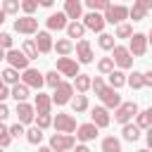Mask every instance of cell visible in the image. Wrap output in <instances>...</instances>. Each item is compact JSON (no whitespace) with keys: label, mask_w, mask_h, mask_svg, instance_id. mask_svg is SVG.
Wrapping results in <instances>:
<instances>
[{"label":"cell","mask_w":152,"mask_h":152,"mask_svg":"<svg viewBox=\"0 0 152 152\" xmlns=\"http://www.w3.org/2000/svg\"><path fill=\"white\" fill-rule=\"evenodd\" d=\"M21 10V2L19 0H2V12L5 14H17Z\"/></svg>","instance_id":"cell-39"},{"label":"cell","mask_w":152,"mask_h":152,"mask_svg":"<svg viewBox=\"0 0 152 152\" xmlns=\"http://www.w3.org/2000/svg\"><path fill=\"white\" fill-rule=\"evenodd\" d=\"M10 142H12V135H10V128L0 121V147L5 150V147H10Z\"/></svg>","instance_id":"cell-40"},{"label":"cell","mask_w":152,"mask_h":152,"mask_svg":"<svg viewBox=\"0 0 152 152\" xmlns=\"http://www.w3.org/2000/svg\"><path fill=\"white\" fill-rule=\"evenodd\" d=\"M38 152H52L50 147H38Z\"/></svg>","instance_id":"cell-55"},{"label":"cell","mask_w":152,"mask_h":152,"mask_svg":"<svg viewBox=\"0 0 152 152\" xmlns=\"http://www.w3.org/2000/svg\"><path fill=\"white\" fill-rule=\"evenodd\" d=\"M21 52H24L28 59H38V55H40V52H38V48H36V43H33L31 38H28V40H24V45H21Z\"/></svg>","instance_id":"cell-32"},{"label":"cell","mask_w":152,"mask_h":152,"mask_svg":"<svg viewBox=\"0 0 152 152\" xmlns=\"http://www.w3.org/2000/svg\"><path fill=\"white\" fill-rule=\"evenodd\" d=\"M138 152H152V150H147V147H142V150H138Z\"/></svg>","instance_id":"cell-56"},{"label":"cell","mask_w":152,"mask_h":152,"mask_svg":"<svg viewBox=\"0 0 152 152\" xmlns=\"http://www.w3.org/2000/svg\"><path fill=\"white\" fill-rule=\"evenodd\" d=\"M97 45L102 48V50H114V36L112 33H100V38H97Z\"/></svg>","instance_id":"cell-34"},{"label":"cell","mask_w":152,"mask_h":152,"mask_svg":"<svg viewBox=\"0 0 152 152\" xmlns=\"http://www.w3.org/2000/svg\"><path fill=\"white\" fill-rule=\"evenodd\" d=\"M14 114H17V119H19V124H31L33 119H36V109L28 104V102H17V109H14Z\"/></svg>","instance_id":"cell-15"},{"label":"cell","mask_w":152,"mask_h":152,"mask_svg":"<svg viewBox=\"0 0 152 152\" xmlns=\"http://www.w3.org/2000/svg\"><path fill=\"white\" fill-rule=\"evenodd\" d=\"M135 126H138L140 131H142V128L147 131V128L152 126V107H147L145 112H138V114H135Z\"/></svg>","instance_id":"cell-22"},{"label":"cell","mask_w":152,"mask_h":152,"mask_svg":"<svg viewBox=\"0 0 152 152\" xmlns=\"http://www.w3.org/2000/svg\"><path fill=\"white\" fill-rule=\"evenodd\" d=\"M83 2L90 7V12H104V10L112 5L109 0H83Z\"/></svg>","instance_id":"cell-36"},{"label":"cell","mask_w":152,"mask_h":152,"mask_svg":"<svg viewBox=\"0 0 152 152\" xmlns=\"http://www.w3.org/2000/svg\"><path fill=\"white\" fill-rule=\"evenodd\" d=\"M142 86H147V88H152V69L142 74Z\"/></svg>","instance_id":"cell-47"},{"label":"cell","mask_w":152,"mask_h":152,"mask_svg":"<svg viewBox=\"0 0 152 152\" xmlns=\"http://www.w3.org/2000/svg\"><path fill=\"white\" fill-rule=\"evenodd\" d=\"M90 88H93V90H95V95L104 102V107L116 109V107L121 104V95H119L114 88H109V86L102 81V76H95V78H93V83H90Z\"/></svg>","instance_id":"cell-1"},{"label":"cell","mask_w":152,"mask_h":152,"mask_svg":"<svg viewBox=\"0 0 152 152\" xmlns=\"http://www.w3.org/2000/svg\"><path fill=\"white\" fill-rule=\"evenodd\" d=\"M147 43L152 45V28H150V33H147Z\"/></svg>","instance_id":"cell-54"},{"label":"cell","mask_w":152,"mask_h":152,"mask_svg":"<svg viewBox=\"0 0 152 152\" xmlns=\"http://www.w3.org/2000/svg\"><path fill=\"white\" fill-rule=\"evenodd\" d=\"M0 48H5V50H12V36L10 33H0Z\"/></svg>","instance_id":"cell-45"},{"label":"cell","mask_w":152,"mask_h":152,"mask_svg":"<svg viewBox=\"0 0 152 152\" xmlns=\"http://www.w3.org/2000/svg\"><path fill=\"white\" fill-rule=\"evenodd\" d=\"M131 36H133V26H131V24H119V26H116L114 38H131Z\"/></svg>","instance_id":"cell-41"},{"label":"cell","mask_w":152,"mask_h":152,"mask_svg":"<svg viewBox=\"0 0 152 152\" xmlns=\"http://www.w3.org/2000/svg\"><path fill=\"white\" fill-rule=\"evenodd\" d=\"M10 97V88H7V83L2 81V76H0V102H5Z\"/></svg>","instance_id":"cell-46"},{"label":"cell","mask_w":152,"mask_h":152,"mask_svg":"<svg viewBox=\"0 0 152 152\" xmlns=\"http://www.w3.org/2000/svg\"><path fill=\"white\" fill-rule=\"evenodd\" d=\"M76 145V138L71 135V133H55L52 138H50V150L52 152H69L71 147Z\"/></svg>","instance_id":"cell-2"},{"label":"cell","mask_w":152,"mask_h":152,"mask_svg":"<svg viewBox=\"0 0 152 152\" xmlns=\"http://www.w3.org/2000/svg\"><path fill=\"white\" fill-rule=\"evenodd\" d=\"M52 126L57 133H74L76 131V119L71 114H57L52 119Z\"/></svg>","instance_id":"cell-9"},{"label":"cell","mask_w":152,"mask_h":152,"mask_svg":"<svg viewBox=\"0 0 152 152\" xmlns=\"http://www.w3.org/2000/svg\"><path fill=\"white\" fill-rule=\"evenodd\" d=\"M52 2L55 0H38V5H43V7H52Z\"/></svg>","instance_id":"cell-51"},{"label":"cell","mask_w":152,"mask_h":152,"mask_svg":"<svg viewBox=\"0 0 152 152\" xmlns=\"http://www.w3.org/2000/svg\"><path fill=\"white\" fill-rule=\"evenodd\" d=\"M97 71H100V74H112V71H114V59H112V57H102V59L97 62Z\"/></svg>","instance_id":"cell-37"},{"label":"cell","mask_w":152,"mask_h":152,"mask_svg":"<svg viewBox=\"0 0 152 152\" xmlns=\"http://www.w3.org/2000/svg\"><path fill=\"white\" fill-rule=\"evenodd\" d=\"M97 138V126L90 121V124H81L76 126V140L81 142H88V140H95Z\"/></svg>","instance_id":"cell-16"},{"label":"cell","mask_w":152,"mask_h":152,"mask_svg":"<svg viewBox=\"0 0 152 152\" xmlns=\"http://www.w3.org/2000/svg\"><path fill=\"white\" fill-rule=\"evenodd\" d=\"M24 133H26V131H24V124H19V121H17L14 126H10V135H12V138H21Z\"/></svg>","instance_id":"cell-44"},{"label":"cell","mask_w":152,"mask_h":152,"mask_svg":"<svg viewBox=\"0 0 152 152\" xmlns=\"http://www.w3.org/2000/svg\"><path fill=\"white\" fill-rule=\"evenodd\" d=\"M48 28H50V31H62V28H66V14H64V12L50 14V17H48Z\"/></svg>","instance_id":"cell-21"},{"label":"cell","mask_w":152,"mask_h":152,"mask_svg":"<svg viewBox=\"0 0 152 152\" xmlns=\"http://www.w3.org/2000/svg\"><path fill=\"white\" fill-rule=\"evenodd\" d=\"M90 119H93V124L97 126V128H107L109 126V112H107V107H93V112H90Z\"/></svg>","instance_id":"cell-17"},{"label":"cell","mask_w":152,"mask_h":152,"mask_svg":"<svg viewBox=\"0 0 152 152\" xmlns=\"http://www.w3.org/2000/svg\"><path fill=\"white\" fill-rule=\"evenodd\" d=\"M66 33H69V38H83L86 26L81 21H71V24H66Z\"/></svg>","instance_id":"cell-30"},{"label":"cell","mask_w":152,"mask_h":152,"mask_svg":"<svg viewBox=\"0 0 152 152\" xmlns=\"http://www.w3.org/2000/svg\"><path fill=\"white\" fill-rule=\"evenodd\" d=\"M0 152H2V147H0Z\"/></svg>","instance_id":"cell-57"},{"label":"cell","mask_w":152,"mask_h":152,"mask_svg":"<svg viewBox=\"0 0 152 152\" xmlns=\"http://www.w3.org/2000/svg\"><path fill=\"white\" fill-rule=\"evenodd\" d=\"M74 50H76V57H78L76 62H78V64H90V62H93V48H90V43H88L86 38H81Z\"/></svg>","instance_id":"cell-13"},{"label":"cell","mask_w":152,"mask_h":152,"mask_svg":"<svg viewBox=\"0 0 152 152\" xmlns=\"http://www.w3.org/2000/svg\"><path fill=\"white\" fill-rule=\"evenodd\" d=\"M76 152H90L88 145H76Z\"/></svg>","instance_id":"cell-50"},{"label":"cell","mask_w":152,"mask_h":152,"mask_svg":"<svg viewBox=\"0 0 152 152\" xmlns=\"http://www.w3.org/2000/svg\"><path fill=\"white\" fill-rule=\"evenodd\" d=\"M147 150H152V126L147 128Z\"/></svg>","instance_id":"cell-49"},{"label":"cell","mask_w":152,"mask_h":152,"mask_svg":"<svg viewBox=\"0 0 152 152\" xmlns=\"http://www.w3.org/2000/svg\"><path fill=\"white\" fill-rule=\"evenodd\" d=\"M57 71L62 74V76H71V78H76L81 71H78V62L76 59H71V57H59L57 59Z\"/></svg>","instance_id":"cell-12"},{"label":"cell","mask_w":152,"mask_h":152,"mask_svg":"<svg viewBox=\"0 0 152 152\" xmlns=\"http://www.w3.org/2000/svg\"><path fill=\"white\" fill-rule=\"evenodd\" d=\"M104 24H124V19L128 17V7L126 5H109L107 10H104Z\"/></svg>","instance_id":"cell-4"},{"label":"cell","mask_w":152,"mask_h":152,"mask_svg":"<svg viewBox=\"0 0 152 152\" xmlns=\"http://www.w3.org/2000/svg\"><path fill=\"white\" fill-rule=\"evenodd\" d=\"M36 7H38V0H21V10H24L28 17L36 12Z\"/></svg>","instance_id":"cell-43"},{"label":"cell","mask_w":152,"mask_h":152,"mask_svg":"<svg viewBox=\"0 0 152 152\" xmlns=\"http://www.w3.org/2000/svg\"><path fill=\"white\" fill-rule=\"evenodd\" d=\"M83 26L90 28V31H95V33H102V28H104V17H102L100 12H88V14L83 17Z\"/></svg>","instance_id":"cell-14"},{"label":"cell","mask_w":152,"mask_h":152,"mask_svg":"<svg viewBox=\"0 0 152 152\" xmlns=\"http://www.w3.org/2000/svg\"><path fill=\"white\" fill-rule=\"evenodd\" d=\"M102 152H124V150H121V142H119V138H114V135H107V138H102Z\"/></svg>","instance_id":"cell-28"},{"label":"cell","mask_w":152,"mask_h":152,"mask_svg":"<svg viewBox=\"0 0 152 152\" xmlns=\"http://www.w3.org/2000/svg\"><path fill=\"white\" fill-rule=\"evenodd\" d=\"M21 83L28 86V88H38V90H40L43 83H45V76H43L38 69H31V66H28V69L21 71Z\"/></svg>","instance_id":"cell-8"},{"label":"cell","mask_w":152,"mask_h":152,"mask_svg":"<svg viewBox=\"0 0 152 152\" xmlns=\"http://www.w3.org/2000/svg\"><path fill=\"white\" fill-rule=\"evenodd\" d=\"M90 83H93V78H90L88 74H78V76L74 78V83H71V86H74L78 93H83V95H86V93L90 90Z\"/></svg>","instance_id":"cell-24"},{"label":"cell","mask_w":152,"mask_h":152,"mask_svg":"<svg viewBox=\"0 0 152 152\" xmlns=\"http://www.w3.org/2000/svg\"><path fill=\"white\" fill-rule=\"evenodd\" d=\"M5 59L10 62V66L12 69H17V71H24V69H28V57L21 52V50H7L5 52Z\"/></svg>","instance_id":"cell-7"},{"label":"cell","mask_w":152,"mask_h":152,"mask_svg":"<svg viewBox=\"0 0 152 152\" xmlns=\"http://www.w3.org/2000/svg\"><path fill=\"white\" fill-rule=\"evenodd\" d=\"M36 126L40 131H45L48 126H52V116L50 114H36Z\"/></svg>","instance_id":"cell-42"},{"label":"cell","mask_w":152,"mask_h":152,"mask_svg":"<svg viewBox=\"0 0 152 152\" xmlns=\"http://www.w3.org/2000/svg\"><path fill=\"white\" fill-rule=\"evenodd\" d=\"M45 83H48V86H50V88L55 90V88H57V86L62 83V76H59V71H57V69L48 71V74H45Z\"/></svg>","instance_id":"cell-38"},{"label":"cell","mask_w":152,"mask_h":152,"mask_svg":"<svg viewBox=\"0 0 152 152\" xmlns=\"http://www.w3.org/2000/svg\"><path fill=\"white\" fill-rule=\"evenodd\" d=\"M36 48H38V52L40 55H48L50 50H52V36L48 33V31H38V36H36Z\"/></svg>","instance_id":"cell-19"},{"label":"cell","mask_w":152,"mask_h":152,"mask_svg":"<svg viewBox=\"0 0 152 152\" xmlns=\"http://www.w3.org/2000/svg\"><path fill=\"white\" fill-rule=\"evenodd\" d=\"M109 76V88H121V86H126V74L121 71V69H114L112 74H107Z\"/></svg>","instance_id":"cell-26"},{"label":"cell","mask_w":152,"mask_h":152,"mask_svg":"<svg viewBox=\"0 0 152 152\" xmlns=\"http://www.w3.org/2000/svg\"><path fill=\"white\" fill-rule=\"evenodd\" d=\"M0 76H2V81H5V83H10V86H17V83H19V78H21V76H19V71H17V69H12V66L2 69V74H0Z\"/></svg>","instance_id":"cell-31"},{"label":"cell","mask_w":152,"mask_h":152,"mask_svg":"<svg viewBox=\"0 0 152 152\" xmlns=\"http://www.w3.org/2000/svg\"><path fill=\"white\" fill-rule=\"evenodd\" d=\"M14 31L17 33H24V36H31V33H38V19H33V17H19L17 21H14Z\"/></svg>","instance_id":"cell-10"},{"label":"cell","mask_w":152,"mask_h":152,"mask_svg":"<svg viewBox=\"0 0 152 152\" xmlns=\"http://www.w3.org/2000/svg\"><path fill=\"white\" fill-rule=\"evenodd\" d=\"M26 140H28L31 145H40V142H43V131H40L38 126L28 128V131H26Z\"/></svg>","instance_id":"cell-33"},{"label":"cell","mask_w":152,"mask_h":152,"mask_svg":"<svg viewBox=\"0 0 152 152\" xmlns=\"http://www.w3.org/2000/svg\"><path fill=\"white\" fill-rule=\"evenodd\" d=\"M7 116H10V107H7L5 102H0V121H5Z\"/></svg>","instance_id":"cell-48"},{"label":"cell","mask_w":152,"mask_h":152,"mask_svg":"<svg viewBox=\"0 0 152 152\" xmlns=\"http://www.w3.org/2000/svg\"><path fill=\"white\" fill-rule=\"evenodd\" d=\"M128 52L133 57H142L147 52V36L145 33H133L131 36V43H128Z\"/></svg>","instance_id":"cell-11"},{"label":"cell","mask_w":152,"mask_h":152,"mask_svg":"<svg viewBox=\"0 0 152 152\" xmlns=\"http://www.w3.org/2000/svg\"><path fill=\"white\" fill-rule=\"evenodd\" d=\"M69 102H71V109H74L76 114H81V112H86V109H88V95H83V93L74 95Z\"/></svg>","instance_id":"cell-25"},{"label":"cell","mask_w":152,"mask_h":152,"mask_svg":"<svg viewBox=\"0 0 152 152\" xmlns=\"http://www.w3.org/2000/svg\"><path fill=\"white\" fill-rule=\"evenodd\" d=\"M64 14H66V19L78 21L81 14H83V5H81V0H64Z\"/></svg>","instance_id":"cell-18"},{"label":"cell","mask_w":152,"mask_h":152,"mask_svg":"<svg viewBox=\"0 0 152 152\" xmlns=\"http://www.w3.org/2000/svg\"><path fill=\"white\" fill-rule=\"evenodd\" d=\"M10 97H14L17 102H26V97H28V86H24V83H17V86H12V90H10Z\"/></svg>","instance_id":"cell-27"},{"label":"cell","mask_w":152,"mask_h":152,"mask_svg":"<svg viewBox=\"0 0 152 152\" xmlns=\"http://www.w3.org/2000/svg\"><path fill=\"white\" fill-rule=\"evenodd\" d=\"M5 17H7V14H5V12H2V7H0V24L5 21Z\"/></svg>","instance_id":"cell-53"},{"label":"cell","mask_w":152,"mask_h":152,"mask_svg":"<svg viewBox=\"0 0 152 152\" xmlns=\"http://www.w3.org/2000/svg\"><path fill=\"white\" fill-rule=\"evenodd\" d=\"M50 107H52L50 95H45V93H40V90H38V95H36V104H33L36 114H50Z\"/></svg>","instance_id":"cell-20"},{"label":"cell","mask_w":152,"mask_h":152,"mask_svg":"<svg viewBox=\"0 0 152 152\" xmlns=\"http://www.w3.org/2000/svg\"><path fill=\"white\" fill-rule=\"evenodd\" d=\"M112 59H114V64H116L119 69H131V66H133V55H131L128 48H124V45H114Z\"/></svg>","instance_id":"cell-6"},{"label":"cell","mask_w":152,"mask_h":152,"mask_svg":"<svg viewBox=\"0 0 152 152\" xmlns=\"http://www.w3.org/2000/svg\"><path fill=\"white\" fill-rule=\"evenodd\" d=\"M5 52H7V50H5V48H0V62L5 59Z\"/></svg>","instance_id":"cell-52"},{"label":"cell","mask_w":152,"mask_h":152,"mask_svg":"<svg viewBox=\"0 0 152 152\" xmlns=\"http://www.w3.org/2000/svg\"><path fill=\"white\" fill-rule=\"evenodd\" d=\"M52 48H55V52H57L59 57H66V55H71V52H74V43H71L69 38H59Z\"/></svg>","instance_id":"cell-23"},{"label":"cell","mask_w":152,"mask_h":152,"mask_svg":"<svg viewBox=\"0 0 152 152\" xmlns=\"http://www.w3.org/2000/svg\"><path fill=\"white\" fill-rule=\"evenodd\" d=\"M126 83H128L133 90H138V88H145V86H142V74H140V71H133V74H128V76H126Z\"/></svg>","instance_id":"cell-35"},{"label":"cell","mask_w":152,"mask_h":152,"mask_svg":"<svg viewBox=\"0 0 152 152\" xmlns=\"http://www.w3.org/2000/svg\"><path fill=\"white\" fill-rule=\"evenodd\" d=\"M124 140H128V142H135L138 138H140V128L135 126V124H124Z\"/></svg>","instance_id":"cell-29"},{"label":"cell","mask_w":152,"mask_h":152,"mask_svg":"<svg viewBox=\"0 0 152 152\" xmlns=\"http://www.w3.org/2000/svg\"><path fill=\"white\" fill-rule=\"evenodd\" d=\"M71 97H74V86L66 83V81H62V83L55 88V93H52L50 100H52V104H59V107H62V104H66Z\"/></svg>","instance_id":"cell-5"},{"label":"cell","mask_w":152,"mask_h":152,"mask_svg":"<svg viewBox=\"0 0 152 152\" xmlns=\"http://www.w3.org/2000/svg\"><path fill=\"white\" fill-rule=\"evenodd\" d=\"M135 114H138V104H135L133 100H131V102H121V104L114 109V121L124 126V124H131V119H133Z\"/></svg>","instance_id":"cell-3"}]
</instances>
